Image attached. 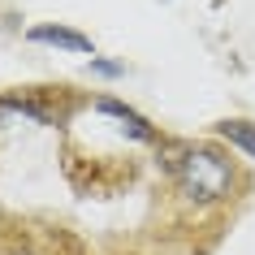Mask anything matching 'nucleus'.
Here are the masks:
<instances>
[{
    "label": "nucleus",
    "mask_w": 255,
    "mask_h": 255,
    "mask_svg": "<svg viewBox=\"0 0 255 255\" xmlns=\"http://www.w3.org/2000/svg\"><path fill=\"white\" fill-rule=\"evenodd\" d=\"M30 39L35 43H52V48H69V52H91V39L78 35V30H65V26H35Z\"/></svg>",
    "instance_id": "nucleus-3"
},
{
    "label": "nucleus",
    "mask_w": 255,
    "mask_h": 255,
    "mask_svg": "<svg viewBox=\"0 0 255 255\" xmlns=\"http://www.w3.org/2000/svg\"><path fill=\"white\" fill-rule=\"evenodd\" d=\"M216 134L225 138V143H234V147H242L247 156H255V126L251 121H221Z\"/></svg>",
    "instance_id": "nucleus-4"
},
{
    "label": "nucleus",
    "mask_w": 255,
    "mask_h": 255,
    "mask_svg": "<svg viewBox=\"0 0 255 255\" xmlns=\"http://www.w3.org/2000/svg\"><path fill=\"white\" fill-rule=\"evenodd\" d=\"M91 74H100V78H117V74H126V65H117V61H91Z\"/></svg>",
    "instance_id": "nucleus-5"
},
{
    "label": "nucleus",
    "mask_w": 255,
    "mask_h": 255,
    "mask_svg": "<svg viewBox=\"0 0 255 255\" xmlns=\"http://www.w3.org/2000/svg\"><path fill=\"white\" fill-rule=\"evenodd\" d=\"M95 108H100V113H108V117H117L121 126H126V130H130V134L138 138V143H156V130H151L147 121L138 117L134 108H126V104H117V100H100V104H95Z\"/></svg>",
    "instance_id": "nucleus-2"
},
{
    "label": "nucleus",
    "mask_w": 255,
    "mask_h": 255,
    "mask_svg": "<svg viewBox=\"0 0 255 255\" xmlns=\"http://www.w3.org/2000/svg\"><path fill=\"white\" fill-rule=\"evenodd\" d=\"M169 169L177 173L182 190H186L195 203H221V199H229V190H234V169H229V160L216 156V151H208V147L182 151L177 160H169Z\"/></svg>",
    "instance_id": "nucleus-1"
}]
</instances>
